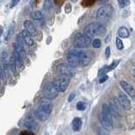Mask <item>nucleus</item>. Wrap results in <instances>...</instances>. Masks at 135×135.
I'll return each mask as SVG.
<instances>
[{"instance_id": "obj_32", "label": "nucleus", "mask_w": 135, "mask_h": 135, "mask_svg": "<svg viewBox=\"0 0 135 135\" xmlns=\"http://www.w3.org/2000/svg\"><path fill=\"white\" fill-rule=\"evenodd\" d=\"M20 135H35V133H32L31 131H27V130H25V131H22V132L20 133Z\"/></svg>"}, {"instance_id": "obj_33", "label": "nucleus", "mask_w": 135, "mask_h": 135, "mask_svg": "<svg viewBox=\"0 0 135 135\" xmlns=\"http://www.w3.org/2000/svg\"><path fill=\"white\" fill-rule=\"evenodd\" d=\"M118 63H119V61H117V60H115V61H113L112 62V64L111 65H110V68H111V70L112 69H115V68L117 66V64H118Z\"/></svg>"}, {"instance_id": "obj_21", "label": "nucleus", "mask_w": 135, "mask_h": 135, "mask_svg": "<svg viewBox=\"0 0 135 135\" xmlns=\"http://www.w3.org/2000/svg\"><path fill=\"white\" fill-rule=\"evenodd\" d=\"M8 63H9L10 70L13 72V73H15L17 66H16V62H15V55L14 54L11 55V57L9 58V61H8Z\"/></svg>"}, {"instance_id": "obj_5", "label": "nucleus", "mask_w": 135, "mask_h": 135, "mask_svg": "<svg viewBox=\"0 0 135 135\" xmlns=\"http://www.w3.org/2000/svg\"><path fill=\"white\" fill-rule=\"evenodd\" d=\"M91 43V38L88 37L84 34H78L75 37L74 45L78 48H85L88 47Z\"/></svg>"}, {"instance_id": "obj_27", "label": "nucleus", "mask_w": 135, "mask_h": 135, "mask_svg": "<svg viewBox=\"0 0 135 135\" xmlns=\"http://www.w3.org/2000/svg\"><path fill=\"white\" fill-rule=\"evenodd\" d=\"M52 0H45L44 1V9L49 10L52 6Z\"/></svg>"}, {"instance_id": "obj_19", "label": "nucleus", "mask_w": 135, "mask_h": 135, "mask_svg": "<svg viewBox=\"0 0 135 135\" xmlns=\"http://www.w3.org/2000/svg\"><path fill=\"white\" fill-rule=\"evenodd\" d=\"M117 33H118V36L122 38H128L130 36L128 30L126 27H120L119 29H118Z\"/></svg>"}, {"instance_id": "obj_26", "label": "nucleus", "mask_w": 135, "mask_h": 135, "mask_svg": "<svg viewBox=\"0 0 135 135\" xmlns=\"http://www.w3.org/2000/svg\"><path fill=\"white\" fill-rule=\"evenodd\" d=\"M91 44H92V46L94 48H100V46H101V41L100 39H94L91 42Z\"/></svg>"}, {"instance_id": "obj_6", "label": "nucleus", "mask_w": 135, "mask_h": 135, "mask_svg": "<svg viewBox=\"0 0 135 135\" xmlns=\"http://www.w3.org/2000/svg\"><path fill=\"white\" fill-rule=\"evenodd\" d=\"M57 70L60 74V75H67L69 77H74L76 74L74 67L70 64H65V63L59 64L57 68Z\"/></svg>"}, {"instance_id": "obj_20", "label": "nucleus", "mask_w": 135, "mask_h": 135, "mask_svg": "<svg viewBox=\"0 0 135 135\" xmlns=\"http://www.w3.org/2000/svg\"><path fill=\"white\" fill-rule=\"evenodd\" d=\"M14 55H15V58L16 62V66L18 68H21L23 66V63H24V58L21 57L18 52H15V51Z\"/></svg>"}, {"instance_id": "obj_14", "label": "nucleus", "mask_w": 135, "mask_h": 135, "mask_svg": "<svg viewBox=\"0 0 135 135\" xmlns=\"http://www.w3.org/2000/svg\"><path fill=\"white\" fill-rule=\"evenodd\" d=\"M22 36H23V40L25 41V43L31 46L34 45V39H33V36L30 33L26 30H24L22 31Z\"/></svg>"}, {"instance_id": "obj_38", "label": "nucleus", "mask_w": 135, "mask_h": 135, "mask_svg": "<svg viewBox=\"0 0 135 135\" xmlns=\"http://www.w3.org/2000/svg\"><path fill=\"white\" fill-rule=\"evenodd\" d=\"M108 2V0H98V3L100 5H105Z\"/></svg>"}, {"instance_id": "obj_17", "label": "nucleus", "mask_w": 135, "mask_h": 135, "mask_svg": "<svg viewBox=\"0 0 135 135\" xmlns=\"http://www.w3.org/2000/svg\"><path fill=\"white\" fill-rule=\"evenodd\" d=\"M13 47L15 48V52H18L24 59L25 58V57H26V52H25V51L22 46V45L20 43H13Z\"/></svg>"}, {"instance_id": "obj_24", "label": "nucleus", "mask_w": 135, "mask_h": 135, "mask_svg": "<svg viewBox=\"0 0 135 135\" xmlns=\"http://www.w3.org/2000/svg\"><path fill=\"white\" fill-rule=\"evenodd\" d=\"M110 70H111V68H110V66H104V67L102 68V69H101L99 71L98 75L100 76V77H101V76L105 75V74H107Z\"/></svg>"}, {"instance_id": "obj_2", "label": "nucleus", "mask_w": 135, "mask_h": 135, "mask_svg": "<svg viewBox=\"0 0 135 135\" xmlns=\"http://www.w3.org/2000/svg\"><path fill=\"white\" fill-rule=\"evenodd\" d=\"M105 31H107V29L104 25L98 23H91L84 28V34L88 37L92 38L95 36H102Z\"/></svg>"}, {"instance_id": "obj_7", "label": "nucleus", "mask_w": 135, "mask_h": 135, "mask_svg": "<svg viewBox=\"0 0 135 135\" xmlns=\"http://www.w3.org/2000/svg\"><path fill=\"white\" fill-rule=\"evenodd\" d=\"M113 8L111 4H105L101 6L96 13L97 18H105V17H109L112 14Z\"/></svg>"}, {"instance_id": "obj_42", "label": "nucleus", "mask_w": 135, "mask_h": 135, "mask_svg": "<svg viewBox=\"0 0 135 135\" xmlns=\"http://www.w3.org/2000/svg\"><path fill=\"white\" fill-rule=\"evenodd\" d=\"M133 77L135 78V69L133 70Z\"/></svg>"}, {"instance_id": "obj_28", "label": "nucleus", "mask_w": 135, "mask_h": 135, "mask_svg": "<svg viewBox=\"0 0 135 135\" xmlns=\"http://www.w3.org/2000/svg\"><path fill=\"white\" fill-rule=\"evenodd\" d=\"M116 46L118 50L123 49V43H122V41L120 38H118V37L116 38Z\"/></svg>"}, {"instance_id": "obj_1", "label": "nucleus", "mask_w": 135, "mask_h": 135, "mask_svg": "<svg viewBox=\"0 0 135 135\" xmlns=\"http://www.w3.org/2000/svg\"><path fill=\"white\" fill-rule=\"evenodd\" d=\"M113 118H112V111L111 107L107 104L102 105V109H101V118L100 122L102 126L107 131H112L113 125H112Z\"/></svg>"}, {"instance_id": "obj_36", "label": "nucleus", "mask_w": 135, "mask_h": 135, "mask_svg": "<svg viewBox=\"0 0 135 135\" xmlns=\"http://www.w3.org/2000/svg\"><path fill=\"white\" fill-rule=\"evenodd\" d=\"M20 1V0H12V2H11V5H10V7L11 8H13V7H15V6H16L17 4L19 3V2Z\"/></svg>"}, {"instance_id": "obj_9", "label": "nucleus", "mask_w": 135, "mask_h": 135, "mask_svg": "<svg viewBox=\"0 0 135 135\" xmlns=\"http://www.w3.org/2000/svg\"><path fill=\"white\" fill-rule=\"evenodd\" d=\"M52 107H52V102H51V100H49L47 98L42 99L39 104V107H38V108H40L41 111H43L44 112L49 114V115L52 111Z\"/></svg>"}, {"instance_id": "obj_12", "label": "nucleus", "mask_w": 135, "mask_h": 135, "mask_svg": "<svg viewBox=\"0 0 135 135\" xmlns=\"http://www.w3.org/2000/svg\"><path fill=\"white\" fill-rule=\"evenodd\" d=\"M120 85L122 88V90H123L129 96H131V97L135 96V90L133 87V85H131L130 84L124 81V80H122L120 82Z\"/></svg>"}, {"instance_id": "obj_3", "label": "nucleus", "mask_w": 135, "mask_h": 135, "mask_svg": "<svg viewBox=\"0 0 135 135\" xmlns=\"http://www.w3.org/2000/svg\"><path fill=\"white\" fill-rule=\"evenodd\" d=\"M70 83V77L67 75H60L53 81L54 86L58 92H64L68 89Z\"/></svg>"}, {"instance_id": "obj_39", "label": "nucleus", "mask_w": 135, "mask_h": 135, "mask_svg": "<svg viewBox=\"0 0 135 135\" xmlns=\"http://www.w3.org/2000/svg\"><path fill=\"white\" fill-rule=\"evenodd\" d=\"M111 36H112V35H111V34H110V35H108L107 36V39H105V42H107H107L110 41V40H111Z\"/></svg>"}, {"instance_id": "obj_13", "label": "nucleus", "mask_w": 135, "mask_h": 135, "mask_svg": "<svg viewBox=\"0 0 135 135\" xmlns=\"http://www.w3.org/2000/svg\"><path fill=\"white\" fill-rule=\"evenodd\" d=\"M24 126L27 129H29L30 131H37L38 128H39V125H38V123L34 121L32 118H29V119L25 120Z\"/></svg>"}, {"instance_id": "obj_29", "label": "nucleus", "mask_w": 135, "mask_h": 135, "mask_svg": "<svg viewBox=\"0 0 135 135\" xmlns=\"http://www.w3.org/2000/svg\"><path fill=\"white\" fill-rule=\"evenodd\" d=\"M7 58H8V53L6 52H2V53L0 54V59H1V61L2 62L5 61L7 60Z\"/></svg>"}, {"instance_id": "obj_40", "label": "nucleus", "mask_w": 135, "mask_h": 135, "mask_svg": "<svg viewBox=\"0 0 135 135\" xmlns=\"http://www.w3.org/2000/svg\"><path fill=\"white\" fill-rule=\"evenodd\" d=\"M99 135H108V134H107V133H103L102 131H99Z\"/></svg>"}, {"instance_id": "obj_4", "label": "nucleus", "mask_w": 135, "mask_h": 135, "mask_svg": "<svg viewBox=\"0 0 135 135\" xmlns=\"http://www.w3.org/2000/svg\"><path fill=\"white\" fill-rule=\"evenodd\" d=\"M43 94L46 98L49 100H53L57 98L58 95V91L56 87L54 86L53 82H48L45 84L43 88Z\"/></svg>"}, {"instance_id": "obj_11", "label": "nucleus", "mask_w": 135, "mask_h": 135, "mask_svg": "<svg viewBox=\"0 0 135 135\" xmlns=\"http://www.w3.org/2000/svg\"><path fill=\"white\" fill-rule=\"evenodd\" d=\"M79 63L80 66L85 67L87 66L89 63L90 62V54L87 53L86 52H84V51H79Z\"/></svg>"}, {"instance_id": "obj_15", "label": "nucleus", "mask_w": 135, "mask_h": 135, "mask_svg": "<svg viewBox=\"0 0 135 135\" xmlns=\"http://www.w3.org/2000/svg\"><path fill=\"white\" fill-rule=\"evenodd\" d=\"M35 116L38 120L41 122H45L46 120H47V118L49 117V114L44 112L43 111H41L40 108H37L35 112Z\"/></svg>"}, {"instance_id": "obj_25", "label": "nucleus", "mask_w": 135, "mask_h": 135, "mask_svg": "<svg viewBox=\"0 0 135 135\" xmlns=\"http://www.w3.org/2000/svg\"><path fill=\"white\" fill-rule=\"evenodd\" d=\"M76 107L79 110V111H84V110L86 109L87 107V105L85 102H83V101H79L78 102L77 105H76Z\"/></svg>"}, {"instance_id": "obj_31", "label": "nucleus", "mask_w": 135, "mask_h": 135, "mask_svg": "<svg viewBox=\"0 0 135 135\" xmlns=\"http://www.w3.org/2000/svg\"><path fill=\"white\" fill-rule=\"evenodd\" d=\"M75 96H76V93L75 92H72L71 94L69 95V98H68V101H69V102H71V101H73L74 99L75 98Z\"/></svg>"}, {"instance_id": "obj_34", "label": "nucleus", "mask_w": 135, "mask_h": 135, "mask_svg": "<svg viewBox=\"0 0 135 135\" xmlns=\"http://www.w3.org/2000/svg\"><path fill=\"white\" fill-rule=\"evenodd\" d=\"M108 79V76L107 75H103V76H101V78L100 79V84H102L104 82H105Z\"/></svg>"}, {"instance_id": "obj_16", "label": "nucleus", "mask_w": 135, "mask_h": 135, "mask_svg": "<svg viewBox=\"0 0 135 135\" xmlns=\"http://www.w3.org/2000/svg\"><path fill=\"white\" fill-rule=\"evenodd\" d=\"M24 26H25V30L28 31L33 36H36V27L34 26V25L32 24V22H31L30 20H25L24 22Z\"/></svg>"}, {"instance_id": "obj_8", "label": "nucleus", "mask_w": 135, "mask_h": 135, "mask_svg": "<svg viewBox=\"0 0 135 135\" xmlns=\"http://www.w3.org/2000/svg\"><path fill=\"white\" fill-rule=\"evenodd\" d=\"M67 61L69 62V64L74 67L80 65L79 52H77V51H71V52H69L67 54Z\"/></svg>"}, {"instance_id": "obj_35", "label": "nucleus", "mask_w": 135, "mask_h": 135, "mask_svg": "<svg viewBox=\"0 0 135 135\" xmlns=\"http://www.w3.org/2000/svg\"><path fill=\"white\" fill-rule=\"evenodd\" d=\"M110 55H111V48H110V46H107V47L105 48V57H109Z\"/></svg>"}, {"instance_id": "obj_41", "label": "nucleus", "mask_w": 135, "mask_h": 135, "mask_svg": "<svg viewBox=\"0 0 135 135\" xmlns=\"http://www.w3.org/2000/svg\"><path fill=\"white\" fill-rule=\"evenodd\" d=\"M2 34H3V29H2V28H0V36H2Z\"/></svg>"}, {"instance_id": "obj_30", "label": "nucleus", "mask_w": 135, "mask_h": 135, "mask_svg": "<svg viewBox=\"0 0 135 135\" xmlns=\"http://www.w3.org/2000/svg\"><path fill=\"white\" fill-rule=\"evenodd\" d=\"M117 2L121 8H125L127 5H128V3H127L125 0H117Z\"/></svg>"}, {"instance_id": "obj_43", "label": "nucleus", "mask_w": 135, "mask_h": 135, "mask_svg": "<svg viewBox=\"0 0 135 135\" xmlns=\"http://www.w3.org/2000/svg\"><path fill=\"white\" fill-rule=\"evenodd\" d=\"M125 1H126L127 3H128H128H130V0H125Z\"/></svg>"}, {"instance_id": "obj_10", "label": "nucleus", "mask_w": 135, "mask_h": 135, "mask_svg": "<svg viewBox=\"0 0 135 135\" xmlns=\"http://www.w3.org/2000/svg\"><path fill=\"white\" fill-rule=\"evenodd\" d=\"M117 99L119 100L120 103L122 104V107H123L125 110H130L131 107H132V105H131V101L129 100V98L125 93L123 92H119V94H118V97Z\"/></svg>"}, {"instance_id": "obj_23", "label": "nucleus", "mask_w": 135, "mask_h": 135, "mask_svg": "<svg viewBox=\"0 0 135 135\" xmlns=\"http://www.w3.org/2000/svg\"><path fill=\"white\" fill-rule=\"evenodd\" d=\"M14 31H15V24H11L10 26L8 27V31H7V35L5 36V41H8L11 37L13 33H14Z\"/></svg>"}, {"instance_id": "obj_18", "label": "nucleus", "mask_w": 135, "mask_h": 135, "mask_svg": "<svg viewBox=\"0 0 135 135\" xmlns=\"http://www.w3.org/2000/svg\"><path fill=\"white\" fill-rule=\"evenodd\" d=\"M73 129L75 132H78L82 128V120L79 117H75L73 120Z\"/></svg>"}, {"instance_id": "obj_22", "label": "nucleus", "mask_w": 135, "mask_h": 135, "mask_svg": "<svg viewBox=\"0 0 135 135\" xmlns=\"http://www.w3.org/2000/svg\"><path fill=\"white\" fill-rule=\"evenodd\" d=\"M31 18L36 20H40L43 19V15L41 14V12L40 11H33L31 14Z\"/></svg>"}, {"instance_id": "obj_37", "label": "nucleus", "mask_w": 135, "mask_h": 135, "mask_svg": "<svg viewBox=\"0 0 135 135\" xmlns=\"http://www.w3.org/2000/svg\"><path fill=\"white\" fill-rule=\"evenodd\" d=\"M3 77H4V71H3V69L1 67V65H0V79H3Z\"/></svg>"}]
</instances>
